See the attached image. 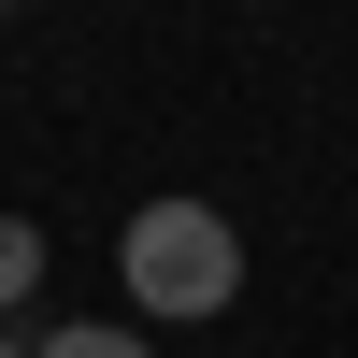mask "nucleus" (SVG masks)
Masks as SVG:
<instances>
[{
	"label": "nucleus",
	"instance_id": "nucleus-2",
	"mask_svg": "<svg viewBox=\"0 0 358 358\" xmlns=\"http://www.w3.org/2000/svg\"><path fill=\"white\" fill-rule=\"evenodd\" d=\"M29 287H43V229L0 215V301H29Z\"/></svg>",
	"mask_w": 358,
	"mask_h": 358
},
{
	"label": "nucleus",
	"instance_id": "nucleus-4",
	"mask_svg": "<svg viewBox=\"0 0 358 358\" xmlns=\"http://www.w3.org/2000/svg\"><path fill=\"white\" fill-rule=\"evenodd\" d=\"M0 358H15V330H0Z\"/></svg>",
	"mask_w": 358,
	"mask_h": 358
},
{
	"label": "nucleus",
	"instance_id": "nucleus-3",
	"mask_svg": "<svg viewBox=\"0 0 358 358\" xmlns=\"http://www.w3.org/2000/svg\"><path fill=\"white\" fill-rule=\"evenodd\" d=\"M43 358H158L143 330H43Z\"/></svg>",
	"mask_w": 358,
	"mask_h": 358
},
{
	"label": "nucleus",
	"instance_id": "nucleus-1",
	"mask_svg": "<svg viewBox=\"0 0 358 358\" xmlns=\"http://www.w3.org/2000/svg\"><path fill=\"white\" fill-rule=\"evenodd\" d=\"M115 273H129V301L143 315H229L244 301V229L215 215V201H143L129 229H115Z\"/></svg>",
	"mask_w": 358,
	"mask_h": 358
}]
</instances>
